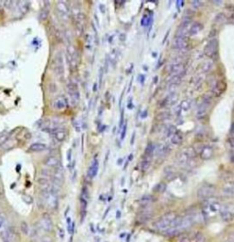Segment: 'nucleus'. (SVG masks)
<instances>
[{
    "instance_id": "1",
    "label": "nucleus",
    "mask_w": 234,
    "mask_h": 242,
    "mask_svg": "<svg viewBox=\"0 0 234 242\" xmlns=\"http://www.w3.org/2000/svg\"><path fill=\"white\" fill-rule=\"evenodd\" d=\"M220 204L219 202L217 201L216 199L209 198L204 200V204L202 206V210H201V216L202 219H209L211 217H214L216 214L219 213V208H220Z\"/></svg>"
},
{
    "instance_id": "2",
    "label": "nucleus",
    "mask_w": 234,
    "mask_h": 242,
    "mask_svg": "<svg viewBox=\"0 0 234 242\" xmlns=\"http://www.w3.org/2000/svg\"><path fill=\"white\" fill-rule=\"evenodd\" d=\"M176 217L175 212L167 213L153 223V227L159 232H165L171 227Z\"/></svg>"
},
{
    "instance_id": "3",
    "label": "nucleus",
    "mask_w": 234,
    "mask_h": 242,
    "mask_svg": "<svg viewBox=\"0 0 234 242\" xmlns=\"http://www.w3.org/2000/svg\"><path fill=\"white\" fill-rule=\"evenodd\" d=\"M67 61L72 70H77L80 61V56L75 46L72 44H69L67 46Z\"/></svg>"
},
{
    "instance_id": "4",
    "label": "nucleus",
    "mask_w": 234,
    "mask_h": 242,
    "mask_svg": "<svg viewBox=\"0 0 234 242\" xmlns=\"http://www.w3.org/2000/svg\"><path fill=\"white\" fill-rule=\"evenodd\" d=\"M197 155V153L195 151V148L192 146L186 147L183 150H181L177 155H176V162L180 165H185L188 163L191 160H193Z\"/></svg>"
},
{
    "instance_id": "5",
    "label": "nucleus",
    "mask_w": 234,
    "mask_h": 242,
    "mask_svg": "<svg viewBox=\"0 0 234 242\" xmlns=\"http://www.w3.org/2000/svg\"><path fill=\"white\" fill-rule=\"evenodd\" d=\"M215 192H216V189H215L214 185H212L210 184H204L198 188V190L197 192V197L199 199L206 200V199L211 198L214 196Z\"/></svg>"
},
{
    "instance_id": "6",
    "label": "nucleus",
    "mask_w": 234,
    "mask_h": 242,
    "mask_svg": "<svg viewBox=\"0 0 234 242\" xmlns=\"http://www.w3.org/2000/svg\"><path fill=\"white\" fill-rule=\"evenodd\" d=\"M222 220L225 222L232 221L234 216V207L232 204H225L220 206L219 211Z\"/></svg>"
},
{
    "instance_id": "7",
    "label": "nucleus",
    "mask_w": 234,
    "mask_h": 242,
    "mask_svg": "<svg viewBox=\"0 0 234 242\" xmlns=\"http://www.w3.org/2000/svg\"><path fill=\"white\" fill-rule=\"evenodd\" d=\"M56 10L58 13V17L63 19L64 21H67L71 18V9L67 2L64 1H58L56 3Z\"/></svg>"
},
{
    "instance_id": "8",
    "label": "nucleus",
    "mask_w": 234,
    "mask_h": 242,
    "mask_svg": "<svg viewBox=\"0 0 234 242\" xmlns=\"http://www.w3.org/2000/svg\"><path fill=\"white\" fill-rule=\"evenodd\" d=\"M191 21L192 19L189 18H182V21L180 25L178 26L176 32L175 38H180V37H188V31L191 26Z\"/></svg>"
},
{
    "instance_id": "9",
    "label": "nucleus",
    "mask_w": 234,
    "mask_h": 242,
    "mask_svg": "<svg viewBox=\"0 0 234 242\" xmlns=\"http://www.w3.org/2000/svg\"><path fill=\"white\" fill-rule=\"evenodd\" d=\"M52 63H53V70L55 74L58 77H62L64 75V61H63L62 53L60 51L55 55Z\"/></svg>"
},
{
    "instance_id": "10",
    "label": "nucleus",
    "mask_w": 234,
    "mask_h": 242,
    "mask_svg": "<svg viewBox=\"0 0 234 242\" xmlns=\"http://www.w3.org/2000/svg\"><path fill=\"white\" fill-rule=\"evenodd\" d=\"M67 90H68L72 105L76 106L80 101V91H79L78 86L74 82H70L67 85Z\"/></svg>"
},
{
    "instance_id": "11",
    "label": "nucleus",
    "mask_w": 234,
    "mask_h": 242,
    "mask_svg": "<svg viewBox=\"0 0 234 242\" xmlns=\"http://www.w3.org/2000/svg\"><path fill=\"white\" fill-rule=\"evenodd\" d=\"M219 49V41L217 39H211L204 48V53L209 58H213L217 55Z\"/></svg>"
},
{
    "instance_id": "12",
    "label": "nucleus",
    "mask_w": 234,
    "mask_h": 242,
    "mask_svg": "<svg viewBox=\"0 0 234 242\" xmlns=\"http://www.w3.org/2000/svg\"><path fill=\"white\" fill-rule=\"evenodd\" d=\"M190 46V41L188 37L175 38L173 40V48L181 51H187Z\"/></svg>"
},
{
    "instance_id": "13",
    "label": "nucleus",
    "mask_w": 234,
    "mask_h": 242,
    "mask_svg": "<svg viewBox=\"0 0 234 242\" xmlns=\"http://www.w3.org/2000/svg\"><path fill=\"white\" fill-rule=\"evenodd\" d=\"M196 153L199 154V156L202 160H209L211 158V156L213 155V148L212 146L209 145V144H204L202 146H200L199 149L195 150Z\"/></svg>"
},
{
    "instance_id": "14",
    "label": "nucleus",
    "mask_w": 234,
    "mask_h": 242,
    "mask_svg": "<svg viewBox=\"0 0 234 242\" xmlns=\"http://www.w3.org/2000/svg\"><path fill=\"white\" fill-rule=\"evenodd\" d=\"M168 72L170 76H174L177 74H181L183 72H186V67L183 62H173L168 67Z\"/></svg>"
},
{
    "instance_id": "15",
    "label": "nucleus",
    "mask_w": 234,
    "mask_h": 242,
    "mask_svg": "<svg viewBox=\"0 0 234 242\" xmlns=\"http://www.w3.org/2000/svg\"><path fill=\"white\" fill-rule=\"evenodd\" d=\"M40 227L46 232H50L53 228V223L50 216L47 213L43 214L40 219Z\"/></svg>"
},
{
    "instance_id": "16",
    "label": "nucleus",
    "mask_w": 234,
    "mask_h": 242,
    "mask_svg": "<svg viewBox=\"0 0 234 242\" xmlns=\"http://www.w3.org/2000/svg\"><path fill=\"white\" fill-rule=\"evenodd\" d=\"M177 98H178V95L176 92H173V93H170L168 94L165 99H163L161 102L158 103V106L160 108H164V107H167V106H171L175 103L176 101H177Z\"/></svg>"
},
{
    "instance_id": "17",
    "label": "nucleus",
    "mask_w": 234,
    "mask_h": 242,
    "mask_svg": "<svg viewBox=\"0 0 234 242\" xmlns=\"http://www.w3.org/2000/svg\"><path fill=\"white\" fill-rule=\"evenodd\" d=\"M67 105H68L67 100L62 95L56 97L52 101V107H53V109H55L57 111H62V110L66 109Z\"/></svg>"
},
{
    "instance_id": "18",
    "label": "nucleus",
    "mask_w": 234,
    "mask_h": 242,
    "mask_svg": "<svg viewBox=\"0 0 234 242\" xmlns=\"http://www.w3.org/2000/svg\"><path fill=\"white\" fill-rule=\"evenodd\" d=\"M210 105H209V104H206V103H204V102H201V103L198 105L197 109L196 117H197L198 120L204 119V118L207 116V114H208V112H209V110H210Z\"/></svg>"
},
{
    "instance_id": "19",
    "label": "nucleus",
    "mask_w": 234,
    "mask_h": 242,
    "mask_svg": "<svg viewBox=\"0 0 234 242\" xmlns=\"http://www.w3.org/2000/svg\"><path fill=\"white\" fill-rule=\"evenodd\" d=\"M226 90V83L222 81H218L215 82L212 87V91L216 96H219Z\"/></svg>"
},
{
    "instance_id": "20",
    "label": "nucleus",
    "mask_w": 234,
    "mask_h": 242,
    "mask_svg": "<svg viewBox=\"0 0 234 242\" xmlns=\"http://www.w3.org/2000/svg\"><path fill=\"white\" fill-rule=\"evenodd\" d=\"M50 134L57 142H63L67 137V133L62 128H58L54 130L52 133H50Z\"/></svg>"
},
{
    "instance_id": "21",
    "label": "nucleus",
    "mask_w": 234,
    "mask_h": 242,
    "mask_svg": "<svg viewBox=\"0 0 234 242\" xmlns=\"http://www.w3.org/2000/svg\"><path fill=\"white\" fill-rule=\"evenodd\" d=\"M223 196L227 197H232L234 195V185L232 181H227L222 188Z\"/></svg>"
},
{
    "instance_id": "22",
    "label": "nucleus",
    "mask_w": 234,
    "mask_h": 242,
    "mask_svg": "<svg viewBox=\"0 0 234 242\" xmlns=\"http://www.w3.org/2000/svg\"><path fill=\"white\" fill-rule=\"evenodd\" d=\"M98 170H99V162L96 158L93 159V161L92 162L89 169H88V176L90 178H93L97 176Z\"/></svg>"
},
{
    "instance_id": "23",
    "label": "nucleus",
    "mask_w": 234,
    "mask_h": 242,
    "mask_svg": "<svg viewBox=\"0 0 234 242\" xmlns=\"http://www.w3.org/2000/svg\"><path fill=\"white\" fill-rule=\"evenodd\" d=\"M45 165L48 166V167H50V168H57L58 166H59V160L57 156L55 155H50V156H48L46 158V160L44 162Z\"/></svg>"
},
{
    "instance_id": "24",
    "label": "nucleus",
    "mask_w": 234,
    "mask_h": 242,
    "mask_svg": "<svg viewBox=\"0 0 234 242\" xmlns=\"http://www.w3.org/2000/svg\"><path fill=\"white\" fill-rule=\"evenodd\" d=\"M203 29V25L199 22H195L192 23L188 31V36H196L197 34H198L201 30Z\"/></svg>"
},
{
    "instance_id": "25",
    "label": "nucleus",
    "mask_w": 234,
    "mask_h": 242,
    "mask_svg": "<svg viewBox=\"0 0 234 242\" xmlns=\"http://www.w3.org/2000/svg\"><path fill=\"white\" fill-rule=\"evenodd\" d=\"M170 150H171V147L169 145H167V143H162L156 149V155H157V156H165L169 153Z\"/></svg>"
},
{
    "instance_id": "26",
    "label": "nucleus",
    "mask_w": 234,
    "mask_h": 242,
    "mask_svg": "<svg viewBox=\"0 0 234 242\" xmlns=\"http://www.w3.org/2000/svg\"><path fill=\"white\" fill-rule=\"evenodd\" d=\"M46 148H47V146H46L45 143H42V142H34V143L30 144L28 150L31 151V152L38 153V152H42V151H44Z\"/></svg>"
},
{
    "instance_id": "27",
    "label": "nucleus",
    "mask_w": 234,
    "mask_h": 242,
    "mask_svg": "<svg viewBox=\"0 0 234 242\" xmlns=\"http://www.w3.org/2000/svg\"><path fill=\"white\" fill-rule=\"evenodd\" d=\"M183 134L180 133V132H178V131H176L175 134L170 137V142H171V143L172 144H175V145H178V144H180L182 142H183Z\"/></svg>"
},
{
    "instance_id": "28",
    "label": "nucleus",
    "mask_w": 234,
    "mask_h": 242,
    "mask_svg": "<svg viewBox=\"0 0 234 242\" xmlns=\"http://www.w3.org/2000/svg\"><path fill=\"white\" fill-rule=\"evenodd\" d=\"M171 118V113L167 111H163L159 113H157L156 116V120L159 122L167 121Z\"/></svg>"
},
{
    "instance_id": "29",
    "label": "nucleus",
    "mask_w": 234,
    "mask_h": 242,
    "mask_svg": "<svg viewBox=\"0 0 234 242\" xmlns=\"http://www.w3.org/2000/svg\"><path fill=\"white\" fill-rule=\"evenodd\" d=\"M154 201V197L151 195H144L140 197L139 199V204L143 206H146L150 205L152 202Z\"/></svg>"
},
{
    "instance_id": "30",
    "label": "nucleus",
    "mask_w": 234,
    "mask_h": 242,
    "mask_svg": "<svg viewBox=\"0 0 234 242\" xmlns=\"http://www.w3.org/2000/svg\"><path fill=\"white\" fill-rule=\"evenodd\" d=\"M213 66H214V62L212 61H205L200 67V71L202 73H208L213 69Z\"/></svg>"
},
{
    "instance_id": "31",
    "label": "nucleus",
    "mask_w": 234,
    "mask_h": 242,
    "mask_svg": "<svg viewBox=\"0 0 234 242\" xmlns=\"http://www.w3.org/2000/svg\"><path fill=\"white\" fill-rule=\"evenodd\" d=\"M152 218V213L150 211H144L142 213H140V215L138 216L137 220L140 223H145L147 222L149 219H151Z\"/></svg>"
},
{
    "instance_id": "32",
    "label": "nucleus",
    "mask_w": 234,
    "mask_h": 242,
    "mask_svg": "<svg viewBox=\"0 0 234 242\" xmlns=\"http://www.w3.org/2000/svg\"><path fill=\"white\" fill-rule=\"evenodd\" d=\"M176 177V173L171 168V167H167L165 170V178L167 181H172Z\"/></svg>"
},
{
    "instance_id": "33",
    "label": "nucleus",
    "mask_w": 234,
    "mask_h": 242,
    "mask_svg": "<svg viewBox=\"0 0 234 242\" xmlns=\"http://www.w3.org/2000/svg\"><path fill=\"white\" fill-rule=\"evenodd\" d=\"M117 58H118V49H113L112 51L110 52L109 56H108V59L107 61L109 63H111L113 66L116 63Z\"/></svg>"
},
{
    "instance_id": "34",
    "label": "nucleus",
    "mask_w": 234,
    "mask_h": 242,
    "mask_svg": "<svg viewBox=\"0 0 234 242\" xmlns=\"http://www.w3.org/2000/svg\"><path fill=\"white\" fill-rule=\"evenodd\" d=\"M156 151V146H155V143L153 142H149L147 144V146L145 147V155H146V157H151L153 155H154V152Z\"/></svg>"
},
{
    "instance_id": "35",
    "label": "nucleus",
    "mask_w": 234,
    "mask_h": 242,
    "mask_svg": "<svg viewBox=\"0 0 234 242\" xmlns=\"http://www.w3.org/2000/svg\"><path fill=\"white\" fill-rule=\"evenodd\" d=\"M191 104H192V101L191 100L186 99V100L181 101V103L179 105V108L181 109L182 112H187V111H188L191 108Z\"/></svg>"
},
{
    "instance_id": "36",
    "label": "nucleus",
    "mask_w": 234,
    "mask_h": 242,
    "mask_svg": "<svg viewBox=\"0 0 234 242\" xmlns=\"http://www.w3.org/2000/svg\"><path fill=\"white\" fill-rule=\"evenodd\" d=\"M18 5H19L18 6H19L20 10L23 14L27 13L29 9V2H28V1H20V2H18Z\"/></svg>"
},
{
    "instance_id": "37",
    "label": "nucleus",
    "mask_w": 234,
    "mask_h": 242,
    "mask_svg": "<svg viewBox=\"0 0 234 242\" xmlns=\"http://www.w3.org/2000/svg\"><path fill=\"white\" fill-rule=\"evenodd\" d=\"M20 230H21V232H22L23 235H25V236H28V234H29V230H30L28 224L26 221H21V223H20Z\"/></svg>"
},
{
    "instance_id": "38",
    "label": "nucleus",
    "mask_w": 234,
    "mask_h": 242,
    "mask_svg": "<svg viewBox=\"0 0 234 242\" xmlns=\"http://www.w3.org/2000/svg\"><path fill=\"white\" fill-rule=\"evenodd\" d=\"M167 190V185L164 182H160L154 187V191L156 193H164Z\"/></svg>"
},
{
    "instance_id": "39",
    "label": "nucleus",
    "mask_w": 234,
    "mask_h": 242,
    "mask_svg": "<svg viewBox=\"0 0 234 242\" xmlns=\"http://www.w3.org/2000/svg\"><path fill=\"white\" fill-rule=\"evenodd\" d=\"M226 19H227L226 15H225L224 13L220 12V13H218V14L216 15V17H215L214 19V22L216 24H222L223 22L226 21Z\"/></svg>"
},
{
    "instance_id": "40",
    "label": "nucleus",
    "mask_w": 234,
    "mask_h": 242,
    "mask_svg": "<svg viewBox=\"0 0 234 242\" xmlns=\"http://www.w3.org/2000/svg\"><path fill=\"white\" fill-rule=\"evenodd\" d=\"M49 13H50L49 8H47V7L42 8V9L40 10V12H39V20L40 21L46 20V19H48V17H49Z\"/></svg>"
},
{
    "instance_id": "41",
    "label": "nucleus",
    "mask_w": 234,
    "mask_h": 242,
    "mask_svg": "<svg viewBox=\"0 0 234 242\" xmlns=\"http://www.w3.org/2000/svg\"><path fill=\"white\" fill-rule=\"evenodd\" d=\"M193 242H206V237L201 232H196L193 237Z\"/></svg>"
},
{
    "instance_id": "42",
    "label": "nucleus",
    "mask_w": 234,
    "mask_h": 242,
    "mask_svg": "<svg viewBox=\"0 0 234 242\" xmlns=\"http://www.w3.org/2000/svg\"><path fill=\"white\" fill-rule=\"evenodd\" d=\"M150 160L148 159V157L147 158H145V159H143L141 163H140V168H141V170H143V171H146L149 167H150Z\"/></svg>"
},
{
    "instance_id": "43",
    "label": "nucleus",
    "mask_w": 234,
    "mask_h": 242,
    "mask_svg": "<svg viewBox=\"0 0 234 242\" xmlns=\"http://www.w3.org/2000/svg\"><path fill=\"white\" fill-rule=\"evenodd\" d=\"M176 129V126L174 125H169L167 127V129L166 130V137H171L174 134H175Z\"/></svg>"
},
{
    "instance_id": "44",
    "label": "nucleus",
    "mask_w": 234,
    "mask_h": 242,
    "mask_svg": "<svg viewBox=\"0 0 234 242\" xmlns=\"http://www.w3.org/2000/svg\"><path fill=\"white\" fill-rule=\"evenodd\" d=\"M202 102L210 105L212 102V95L210 93H206L205 95L202 96Z\"/></svg>"
},
{
    "instance_id": "45",
    "label": "nucleus",
    "mask_w": 234,
    "mask_h": 242,
    "mask_svg": "<svg viewBox=\"0 0 234 242\" xmlns=\"http://www.w3.org/2000/svg\"><path fill=\"white\" fill-rule=\"evenodd\" d=\"M80 198L82 199H85L88 201L89 199V191H88V188L87 187H83L82 190H81V193H80Z\"/></svg>"
},
{
    "instance_id": "46",
    "label": "nucleus",
    "mask_w": 234,
    "mask_h": 242,
    "mask_svg": "<svg viewBox=\"0 0 234 242\" xmlns=\"http://www.w3.org/2000/svg\"><path fill=\"white\" fill-rule=\"evenodd\" d=\"M202 5H203V3H202L201 1H199V0H194V1H191V6H192V7L195 8V9H198V8H200V7L202 6Z\"/></svg>"
},
{
    "instance_id": "47",
    "label": "nucleus",
    "mask_w": 234,
    "mask_h": 242,
    "mask_svg": "<svg viewBox=\"0 0 234 242\" xmlns=\"http://www.w3.org/2000/svg\"><path fill=\"white\" fill-rule=\"evenodd\" d=\"M22 199L24 200L25 203H27L28 205H30V204L33 203V198L30 196H28V195H23L22 196Z\"/></svg>"
},
{
    "instance_id": "48",
    "label": "nucleus",
    "mask_w": 234,
    "mask_h": 242,
    "mask_svg": "<svg viewBox=\"0 0 234 242\" xmlns=\"http://www.w3.org/2000/svg\"><path fill=\"white\" fill-rule=\"evenodd\" d=\"M5 223H6V217L2 212H0V230H2L4 228Z\"/></svg>"
},
{
    "instance_id": "49",
    "label": "nucleus",
    "mask_w": 234,
    "mask_h": 242,
    "mask_svg": "<svg viewBox=\"0 0 234 242\" xmlns=\"http://www.w3.org/2000/svg\"><path fill=\"white\" fill-rule=\"evenodd\" d=\"M126 129H127V122L125 121V123L123 127V131H122V134H121V139H124V136H125V134H126Z\"/></svg>"
},
{
    "instance_id": "50",
    "label": "nucleus",
    "mask_w": 234,
    "mask_h": 242,
    "mask_svg": "<svg viewBox=\"0 0 234 242\" xmlns=\"http://www.w3.org/2000/svg\"><path fill=\"white\" fill-rule=\"evenodd\" d=\"M72 125H73V127L76 129V131L77 132H80V123L77 121H74L72 122Z\"/></svg>"
},
{
    "instance_id": "51",
    "label": "nucleus",
    "mask_w": 234,
    "mask_h": 242,
    "mask_svg": "<svg viewBox=\"0 0 234 242\" xmlns=\"http://www.w3.org/2000/svg\"><path fill=\"white\" fill-rule=\"evenodd\" d=\"M40 242H53L52 239L49 236H43L40 240Z\"/></svg>"
},
{
    "instance_id": "52",
    "label": "nucleus",
    "mask_w": 234,
    "mask_h": 242,
    "mask_svg": "<svg viewBox=\"0 0 234 242\" xmlns=\"http://www.w3.org/2000/svg\"><path fill=\"white\" fill-rule=\"evenodd\" d=\"M177 242H191V240H190L188 236H183V237H181V238L178 240V241Z\"/></svg>"
},
{
    "instance_id": "53",
    "label": "nucleus",
    "mask_w": 234,
    "mask_h": 242,
    "mask_svg": "<svg viewBox=\"0 0 234 242\" xmlns=\"http://www.w3.org/2000/svg\"><path fill=\"white\" fill-rule=\"evenodd\" d=\"M99 8H100V11H101V13L104 14V13L106 12V6H105V5H104V4H100V6H99Z\"/></svg>"
},
{
    "instance_id": "54",
    "label": "nucleus",
    "mask_w": 234,
    "mask_h": 242,
    "mask_svg": "<svg viewBox=\"0 0 234 242\" xmlns=\"http://www.w3.org/2000/svg\"><path fill=\"white\" fill-rule=\"evenodd\" d=\"M92 40H93L92 35H91V34H87V35L85 36V41H86V43L91 44V43H92Z\"/></svg>"
},
{
    "instance_id": "55",
    "label": "nucleus",
    "mask_w": 234,
    "mask_h": 242,
    "mask_svg": "<svg viewBox=\"0 0 234 242\" xmlns=\"http://www.w3.org/2000/svg\"><path fill=\"white\" fill-rule=\"evenodd\" d=\"M125 39H126V35H125V34H124V33H122V34L120 35V40L124 41L125 40Z\"/></svg>"
},
{
    "instance_id": "56",
    "label": "nucleus",
    "mask_w": 234,
    "mask_h": 242,
    "mask_svg": "<svg viewBox=\"0 0 234 242\" xmlns=\"http://www.w3.org/2000/svg\"><path fill=\"white\" fill-rule=\"evenodd\" d=\"M71 159H72V150L70 149V150L68 151V160L71 161Z\"/></svg>"
},
{
    "instance_id": "57",
    "label": "nucleus",
    "mask_w": 234,
    "mask_h": 242,
    "mask_svg": "<svg viewBox=\"0 0 234 242\" xmlns=\"http://www.w3.org/2000/svg\"><path fill=\"white\" fill-rule=\"evenodd\" d=\"M59 236H60V238L61 239H63V237H64V231H63V229H61V228H59Z\"/></svg>"
},
{
    "instance_id": "58",
    "label": "nucleus",
    "mask_w": 234,
    "mask_h": 242,
    "mask_svg": "<svg viewBox=\"0 0 234 242\" xmlns=\"http://www.w3.org/2000/svg\"><path fill=\"white\" fill-rule=\"evenodd\" d=\"M212 3H213V4H216V5H218V6H219V5L222 4V1H212Z\"/></svg>"
},
{
    "instance_id": "59",
    "label": "nucleus",
    "mask_w": 234,
    "mask_h": 242,
    "mask_svg": "<svg viewBox=\"0 0 234 242\" xmlns=\"http://www.w3.org/2000/svg\"><path fill=\"white\" fill-rule=\"evenodd\" d=\"M135 136H136V133L134 132V134H133V138L131 139V144H134V142H135Z\"/></svg>"
},
{
    "instance_id": "60",
    "label": "nucleus",
    "mask_w": 234,
    "mask_h": 242,
    "mask_svg": "<svg viewBox=\"0 0 234 242\" xmlns=\"http://www.w3.org/2000/svg\"><path fill=\"white\" fill-rule=\"evenodd\" d=\"M129 161H131V160H133V155H129V159H128Z\"/></svg>"
},
{
    "instance_id": "61",
    "label": "nucleus",
    "mask_w": 234,
    "mask_h": 242,
    "mask_svg": "<svg viewBox=\"0 0 234 242\" xmlns=\"http://www.w3.org/2000/svg\"><path fill=\"white\" fill-rule=\"evenodd\" d=\"M93 86H94V87H93V91H96V86H97V85H96V83H94V85H93Z\"/></svg>"
},
{
    "instance_id": "62",
    "label": "nucleus",
    "mask_w": 234,
    "mask_h": 242,
    "mask_svg": "<svg viewBox=\"0 0 234 242\" xmlns=\"http://www.w3.org/2000/svg\"><path fill=\"white\" fill-rule=\"evenodd\" d=\"M116 217L119 219L120 218V211H118V214H116Z\"/></svg>"
},
{
    "instance_id": "63",
    "label": "nucleus",
    "mask_w": 234,
    "mask_h": 242,
    "mask_svg": "<svg viewBox=\"0 0 234 242\" xmlns=\"http://www.w3.org/2000/svg\"><path fill=\"white\" fill-rule=\"evenodd\" d=\"M0 210H1V202H0ZM1 212V211H0Z\"/></svg>"
}]
</instances>
